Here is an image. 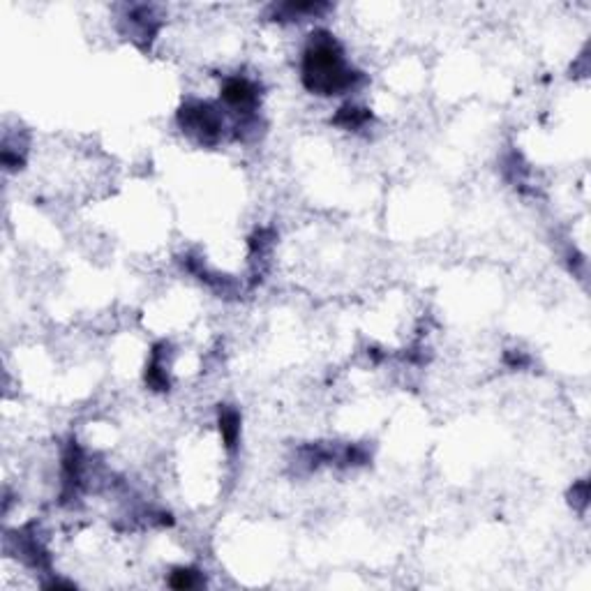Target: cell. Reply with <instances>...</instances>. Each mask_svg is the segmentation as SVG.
I'll list each match as a JSON object with an SVG mask.
<instances>
[{
  "instance_id": "6da1fadb",
  "label": "cell",
  "mask_w": 591,
  "mask_h": 591,
  "mask_svg": "<svg viewBox=\"0 0 591 591\" xmlns=\"http://www.w3.org/2000/svg\"><path fill=\"white\" fill-rule=\"evenodd\" d=\"M361 72L347 68L342 49L326 32L312 35L303 58V83L316 95H337L356 88Z\"/></svg>"
},
{
  "instance_id": "7a4b0ae2",
  "label": "cell",
  "mask_w": 591,
  "mask_h": 591,
  "mask_svg": "<svg viewBox=\"0 0 591 591\" xmlns=\"http://www.w3.org/2000/svg\"><path fill=\"white\" fill-rule=\"evenodd\" d=\"M178 123L182 132H187L189 137H194L199 144H218L222 137L224 120L218 113V109L211 104L201 102H189L178 111Z\"/></svg>"
},
{
  "instance_id": "3957f363",
  "label": "cell",
  "mask_w": 591,
  "mask_h": 591,
  "mask_svg": "<svg viewBox=\"0 0 591 591\" xmlns=\"http://www.w3.org/2000/svg\"><path fill=\"white\" fill-rule=\"evenodd\" d=\"M222 99L229 106L238 109L240 113L252 116L256 102H259V93H256V86L252 81H247L243 77H231V79L224 81Z\"/></svg>"
},
{
  "instance_id": "277c9868",
  "label": "cell",
  "mask_w": 591,
  "mask_h": 591,
  "mask_svg": "<svg viewBox=\"0 0 591 591\" xmlns=\"http://www.w3.org/2000/svg\"><path fill=\"white\" fill-rule=\"evenodd\" d=\"M220 432H222V437H224V444H227L229 448H234L236 441H238V432H240V418H238L236 411L222 409V413H220Z\"/></svg>"
},
{
  "instance_id": "5b68a950",
  "label": "cell",
  "mask_w": 591,
  "mask_h": 591,
  "mask_svg": "<svg viewBox=\"0 0 591 591\" xmlns=\"http://www.w3.org/2000/svg\"><path fill=\"white\" fill-rule=\"evenodd\" d=\"M368 120H370V113L365 109H356V106H344V109H340V113L335 116V123L342 125V127H347V130L363 127Z\"/></svg>"
},
{
  "instance_id": "8992f818",
  "label": "cell",
  "mask_w": 591,
  "mask_h": 591,
  "mask_svg": "<svg viewBox=\"0 0 591 591\" xmlns=\"http://www.w3.org/2000/svg\"><path fill=\"white\" fill-rule=\"evenodd\" d=\"M169 585L173 589H192L199 585V573L197 571H189V568H178L171 573V580Z\"/></svg>"
},
{
  "instance_id": "52a82bcc",
  "label": "cell",
  "mask_w": 591,
  "mask_h": 591,
  "mask_svg": "<svg viewBox=\"0 0 591 591\" xmlns=\"http://www.w3.org/2000/svg\"><path fill=\"white\" fill-rule=\"evenodd\" d=\"M571 502L573 506H578V509H587V499H589V485L585 480L578 483L576 487H573V492H571Z\"/></svg>"
}]
</instances>
